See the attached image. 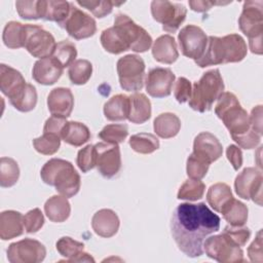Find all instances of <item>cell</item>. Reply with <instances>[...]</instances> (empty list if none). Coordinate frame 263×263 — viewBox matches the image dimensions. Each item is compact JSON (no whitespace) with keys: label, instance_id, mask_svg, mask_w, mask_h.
<instances>
[{"label":"cell","instance_id":"obj_29","mask_svg":"<svg viewBox=\"0 0 263 263\" xmlns=\"http://www.w3.org/2000/svg\"><path fill=\"white\" fill-rule=\"evenodd\" d=\"M155 134L162 139H171L178 135L181 128L180 118L171 112L159 114L153 121Z\"/></svg>","mask_w":263,"mask_h":263},{"label":"cell","instance_id":"obj_51","mask_svg":"<svg viewBox=\"0 0 263 263\" xmlns=\"http://www.w3.org/2000/svg\"><path fill=\"white\" fill-rule=\"evenodd\" d=\"M233 141L236 142L238 144V146L243 149H253V148H256L260 144L261 136L259 134H257L255 130L251 129L246 135L233 139Z\"/></svg>","mask_w":263,"mask_h":263},{"label":"cell","instance_id":"obj_20","mask_svg":"<svg viewBox=\"0 0 263 263\" xmlns=\"http://www.w3.org/2000/svg\"><path fill=\"white\" fill-rule=\"evenodd\" d=\"M47 107L52 116L67 118L74 107V97L70 88H53L47 97Z\"/></svg>","mask_w":263,"mask_h":263},{"label":"cell","instance_id":"obj_35","mask_svg":"<svg viewBox=\"0 0 263 263\" xmlns=\"http://www.w3.org/2000/svg\"><path fill=\"white\" fill-rule=\"evenodd\" d=\"M71 11V3L68 1H46L44 21L55 22L60 27L64 25Z\"/></svg>","mask_w":263,"mask_h":263},{"label":"cell","instance_id":"obj_26","mask_svg":"<svg viewBox=\"0 0 263 263\" xmlns=\"http://www.w3.org/2000/svg\"><path fill=\"white\" fill-rule=\"evenodd\" d=\"M100 40L104 49L113 54H119L129 49L122 31L116 26L105 29L101 34Z\"/></svg>","mask_w":263,"mask_h":263},{"label":"cell","instance_id":"obj_3","mask_svg":"<svg viewBox=\"0 0 263 263\" xmlns=\"http://www.w3.org/2000/svg\"><path fill=\"white\" fill-rule=\"evenodd\" d=\"M42 181L63 196L69 198L76 195L80 189L81 180L74 165L65 159L51 158L45 162L40 172Z\"/></svg>","mask_w":263,"mask_h":263},{"label":"cell","instance_id":"obj_32","mask_svg":"<svg viewBox=\"0 0 263 263\" xmlns=\"http://www.w3.org/2000/svg\"><path fill=\"white\" fill-rule=\"evenodd\" d=\"M231 226H243L248 220V206L241 201L231 198L220 212Z\"/></svg>","mask_w":263,"mask_h":263},{"label":"cell","instance_id":"obj_47","mask_svg":"<svg viewBox=\"0 0 263 263\" xmlns=\"http://www.w3.org/2000/svg\"><path fill=\"white\" fill-rule=\"evenodd\" d=\"M96 148L95 145H86L80 149L77 154L76 163L82 173H87L96 166Z\"/></svg>","mask_w":263,"mask_h":263},{"label":"cell","instance_id":"obj_53","mask_svg":"<svg viewBox=\"0 0 263 263\" xmlns=\"http://www.w3.org/2000/svg\"><path fill=\"white\" fill-rule=\"evenodd\" d=\"M248 255L252 262H262V231L259 230L256 238L248 248Z\"/></svg>","mask_w":263,"mask_h":263},{"label":"cell","instance_id":"obj_27","mask_svg":"<svg viewBox=\"0 0 263 263\" xmlns=\"http://www.w3.org/2000/svg\"><path fill=\"white\" fill-rule=\"evenodd\" d=\"M46 217L54 223L65 222L71 214V205L67 197L63 195H53L44 203Z\"/></svg>","mask_w":263,"mask_h":263},{"label":"cell","instance_id":"obj_21","mask_svg":"<svg viewBox=\"0 0 263 263\" xmlns=\"http://www.w3.org/2000/svg\"><path fill=\"white\" fill-rule=\"evenodd\" d=\"M119 218L117 214L110 209H102L95 213L91 219L93 231L101 237L109 238L114 236L119 229Z\"/></svg>","mask_w":263,"mask_h":263},{"label":"cell","instance_id":"obj_1","mask_svg":"<svg viewBox=\"0 0 263 263\" xmlns=\"http://www.w3.org/2000/svg\"><path fill=\"white\" fill-rule=\"evenodd\" d=\"M220 217L204 202L179 204L171 218V232L179 250L195 258L203 254L206 236L218 231Z\"/></svg>","mask_w":263,"mask_h":263},{"label":"cell","instance_id":"obj_28","mask_svg":"<svg viewBox=\"0 0 263 263\" xmlns=\"http://www.w3.org/2000/svg\"><path fill=\"white\" fill-rule=\"evenodd\" d=\"M129 98L118 93L109 99L104 105V115L108 120L121 121L128 118Z\"/></svg>","mask_w":263,"mask_h":263},{"label":"cell","instance_id":"obj_18","mask_svg":"<svg viewBox=\"0 0 263 263\" xmlns=\"http://www.w3.org/2000/svg\"><path fill=\"white\" fill-rule=\"evenodd\" d=\"M192 153L201 160L211 164L222 156L223 147L220 141L213 134L202 132L194 139Z\"/></svg>","mask_w":263,"mask_h":263},{"label":"cell","instance_id":"obj_46","mask_svg":"<svg viewBox=\"0 0 263 263\" xmlns=\"http://www.w3.org/2000/svg\"><path fill=\"white\" fill-rule=\"evenodd\" d=\"M209 167H210L209 163L201 160L200 158L195 156L193 153H191L187 158L186 172H187V176L192 180H201L202 178H204L209 171Z\"/></svg>","mask_w":263,"mask_h":263},{"label":"cell","instance_id":"obj_55","mask_svg":"<svg viewBox=\"0 0 263 263\" xmlns=\"http://www.w3.org/2000/svg\"><path fill=\"white\" fill-rule=\"evenodd\" d=\"M250 117V123L253 130L262 136V106L258 105L252 109Z\"/></svg>","mask_w":263,"mask_h":263},{"label":"cell","instance_id":"obj_11","mask_svg":"<svg viewBox=\"0 0 263 263\" xmlns=\"http://www.w3.org/2000/svg\"><path fill=\"white\" fill-rule=\"evenodd\" d=\"M262 172L257 167H246L235 178L234 188L238 197L252 199L258 205L262 204Z\"/></svg>","mask_w":263,"mask_h":263},{"label":"cell","instance_id":"obj_38","mask_svg":"<svg viewBox=\"0 0 263 263\" xmlns=\"http://www.w3.org/2000/svg\"><path fill=\"white\" fill-rule=\"evenodd\" d=\"M46 1H16L15 7L18 15L24 20H39L44 17Z\"/></svg>","mask_w":263,"mask_h":263},{"label":"cell","instance_id":"obj_31","mask_svg":"<svg viewBox=\"0 0 263 263\" xmlns=\"http://www.w3.org/2000/svg\"><path fill=\"white\" fill-rule=\"evenodd\" d=\"M9 103L21 112L32 111L37 104V91L35 86L31 83H26L9 99Z\"/></svg>","mask_w":263,"mask_h":263},{"label":"cell","instance_id":"obj_15","mask_svg":"<svg viewBox=\"0 0 263 263\" xmlns=\"http://www.w3.org/2000/svg\"><path fill=\"white\" fill-rule=\"evenodd\" d=\"M96 148V166L99 173L106 179L116 176L121 168L120 148L117 144L97 143Z\"/></svg>","mask_w":263,"mask_h":263},{"label":"cell","instance_id":"obj_12","mask_svg":"<svg viewBox=\"0 0 263 263\" xmlns=\"http://www.w3.org/2000/svg\"><path fill=\"white\" fill-rule=\"evenodd\" d=\"M45 256L44 245L33 238L12 242L7 249V259L10 263H39Z\"/></svg>","mask_w":263,"mask_h":263},{"label":"cell","instance_id":"obj_13","mask_svg":"<svg viewBox=\"0 0 263 263\" xmlns=\"http://www.w3.org/2000/svg\"><path fill=\"white\" fill-rule=\"evenodd\" d=\"M178 41L182 54L195 62L202 57L205 50L208 36L200 27L187 25L179 32Z\"/></svg>","mask_w":263,"mask_h":263},{"label":"cell","instance_id":"obj_9","mask_svg":"<svg viewBox=\"0 0 263 263\" xmlns=\"http://www.w3.org/2000/svg\"><path fill=\"white\" fill-rule=\"evenodd\" d=\"M25 43L24 47L34 58L45 59L52 57L57 42L54 37L42 26L25 24Z\"/></svg>","mask_w":263,"mask_h":263},{"label":"cell","instance_id":"obj_5","mask_svg":"<svg viewBox=\"0 0 263 263\" xmlns=\"http://www.w3.org/2000/svg\"><path fill=\"white\" fill-rule=\"evenodd\" d=\"M224 88L220 71L218 69L206 71L192 86L191 97L188 101L189 107L200 113L211 110L214 103L224 92Z\"/></svg>","mask_w":263,"mask_h":263},{"label":"cell","instance_id":"obj_6","mask_svg":"<svg viewBox=\"0 0 263 263\" xmlns=\"http://www.w3.org/2000/svg\"><path fill=\"white\" fill-rule=\"evenodd\" d=\"M240 31L249 38V46L253 53L262 54L263 2L246 1L238 18Z\"/></svg>","mask_w":263,"mask_h":263},{"label":"cell","instance_id":"obj_44","mask_svg":"<svg viewBox=\"0 0 263 263\" xmlns=\"http://www.w3.org/2000/svg\"><path fill=\"white\" fill-rule=\"evenodd\" d=\"M128 135V128L126 124L112 123L103 127L99 133V138L106 143L110 144H120L122 143Z\"/></svg>","mask_w":263,"mask_h":263},{"label":"cell","instance_id":"obj_48","mask_svg":"<svg viewBox=\"0 0 263 263\" xmlns=\"http://www.w3.org/2000/svg\"><path fill=\"white\" fill-rule=\"evenodd\" d=\"M44 224V216L40 209L35 208L24 216V226L28 233H35L42 228Z\"/></svg>","mask_w":263,"mask_h":263},{"label":"cell","instance_id":"obj_30","mask_svg":"<svg viewBox=\"0 0 263 263\" xmlns=\"http://www.w3.org/2000/svg\"><path fill=\"white\" fill-rule=\"evenodd\" d=\"M61 139L74 147H80L90 139L88 127L78 121H67L62 133Z\"/></svg>","mask_w":263,"mask_h":263},{"label":"cell","instance_id":"obj_56","mask_svg":"<svg viewBox=\"0 0 263 263\" xmlns=\"http://www.w3.org/2000/svg\"><path fill=\"white\" fill-rule=\"evenodd\" d=\"M190 8L193 11H197V12H205L208 11L213 5H218V4H223L221 2H213V1H204V0H197V1H189L188 2Z\"/></svg>","mask_w":263,"mask_h":263},{"label":"cell","instance_id":"obj_39","mask_svg":"<svg viewBox=\"0 0 263 263\" xmlns=\"http://www.w3.org/2000/svg\"><path fill=\"white\" fill-rule=\"evenodd\" d=\"M92 65L87 60H76L68 70L70 81L76 85L85 84L91 77Z\"/></svg>","mask_w":263,"mask_h":263},{"label":"cell","instance_id":"obj_52","mask_svg":"<svg viewBox=\"0 0 263 263\" xmlns=\"http://www.w3.org/2000/svg\"><path fill=\"white\" fill-rule=\"evenodd\" d=\"M67 123L66 118L59 117V116H50L48 119H46L44 126H43V133H50L58 135L61 137V133Z\"/></svg>","mask_w":263,"mask_h":263},{"label":"cell","instance_id":"obj_22","mask_svg":"<svg viewBox=\"0 0 263 263\" xmlns=\"http://www.w3.org/2000/svg\"><path fill=\"white\" fill-rule=\"evenodd\" d=\"M152 55L155 61L171 65L179 58L177 43L172 35L165 34L159 36L152 45Z\"/></svg>","mask_w":263,"mask_h":263},{"label":"cell","instance_id":"obj_37","mask_svg":"<svg viewBox=\"0 0 263 263\" xmlns=\"http://www.w3.org/2000/svg\"><path fill=\"white\" fill-rule=\"evenodd\" d=\"M20 178V167L17 162L10 157L0 159V185L3 188L13 186Z\"/></svg>","mask_w":263,"mask_h":263},{"label":"cell","instance_id":"obj_24","mask_svg":"<svg viewBox=\"0 0 263 263\" xmlns=\"http://www.w3.org/2000/svg\"><path fill=\"white\" fill-rule=\"evenodd\" d=\"M26 83L20 71L5 64L0 65V89L8 99L15 95Z\"/></svg>","mask_w":263,"mask_h":263},{"label":"cell","instance_id":"obj_45","mask_svg":"<svg viewBox=\"0 0 263 263\" xmlns=\"http://www.w3.org/2000/svg\"><path fill=\"white\" fill-rule=\"evenodd\" d=\"M76 3L89 10L96 17H104L112 12L114 6H119L124 2L115 1H76Z\"/></svg>","mask_w":263,"mask_h":263},{"label":"cell","instance_id":"obj_49","mask_svg":"<svg viewBox=\"0 0 263 263\" xmlns=\"http://www.w3.org/2000/svg\"><path fill=\"white\" fill-rule=\"evenodd\" d=\"M223 232L226 233L239 247H243L251 236V230L248 227L242 226H226Z\"/></svg>","mask_w":263,"mask_h":263},{"label":"cell","instance_id":"obj_7","mask_svg":"<svg viewBox=\"0 0 263 263\" xmlns=\"http://www.w3.org/2000/svg\"><path fill=\"white\" fill-rule=\"evenodd\" d=\"M203 252L209 258L220 263L245 262L241 247L224 232L208 237L203 241Z\"/></svg>","mask_w":263,"mask_h":263},{"label":"cell","instance_id":"obj_4","mask_svg":"<svg viewBox=\"0 0 263 263\" xmlns=\"http://www.w3.org/2000/svg\"><path fill=\"white\" fill-rule=\"evenodd\" d=\"M215 113L229 130L232 140L246 135L252 129L248 112L232 92L224 91L219 97L215 106Z\"/></svg>","mask_w":263,"mask_h":263},{"label":"cell","instance_id":"obj_36","mask_svg":"<svg viewBox=\"0 0 263 263\" xmlns=\"http://www.w3.org/2000/svg\"><path fill=\"white\" fill-rule=\"evenodd\" d=\"M130 148L141 154H150L159 148V140L156 136L149 133H140L129 138Z\"/></svg>","mask_w":263,"mask_h":263},{"label":"cell","instance_id":"obj_40","mask_svg":"<svg viewBox=\"0 0 263 263\" xmlns=\"http://www.w3.org/2000/svg\"><path fill=\"white\" fill-rule=\"evenodd\" d=\"M57 251L60 253L61 256L66 258L68 262H75L76 258L83 253L84 251V243L73 239L69 236L61 237L55 243Z\"/></svg>","mask_w":263,"mask_h":263},{"label":"cell","instance_id":"obj_42","mask_svg":"<svg viewBox=\"0 0 263 263\" xmlns=\"http://www.w3.org/2000/svg\"><path fill=\"white\" fill-rule=\"evenodd\" d=\"M77 57V49L73 42L69 40H62L57 43L52 58H54L63 68L70 67Z\"/></svg>","mask_w":263,"mask_h":263},{"label":"cell","instance_id":"obj_25","mask_svg":"<svg viewBox=\"0 0 263 263\" xmlns=\"http://www.w3.org/2000/svg\"><path fill=\"white\" fill-rule=\"evenodd\" d=\"M128 120L132 123L142 124L151 117V102L141 92H135L129 97Z\"/></svg>","mask_w":263,"mask_h":263},{"label":"cell","instance_id":"obj_14","mask_svg":"<svg viewBox=\"0 0 263 263\" xmlns=\"http://www.w3.org/2000/svg\"><path fill=\"white\" fill-rule=\"evenodd\" d=\"M114 25L119 27L129 44V48L135 52H145L152 45V37L149 33L137 25L128 15L118 13L115 16Z\"/></svg>","mask_w":263,"mask_h":263},{"label":"cell","instance_id":"obj_17","mask_svg":"<svg viewBox=\"0 0 263 263\" xmlns=\"http://www.w3.org/2000/svg\"><path fill=\"white\" fill-rule=\"evenodd\" d=\"M176 76L168 68L151 69L145 80L146 91L153 98H164L172 93Z\"/></svg>","mask_w":263,"mask_h":263},{"label":"cell","instance_id":"obj_41","mask_svg":"<svg viewBox=\"0 0 263 263\" xmlns=\"http://www.w3.org/2000/svg\"><path fill=\"white\" fill-rule=\"evenodd\" d=\"M205 190V185L200 180H186L180 187L177 197L179 199L195 201L203 196Z\"/></svg>","mask_w":263,"mask_h":263},{"label":"cell","instance_id":"obj_8","mask_svg":"<svg viewBox=\"0 0 263 263\" xmlns=\"http://www.w3.org/2000/svg\"><path fill=\"white\" fill-rule=\"evenodd\" d=\"M117 74L120 86L126 91H138L144 86L145 62L137 54H126L117 61Z\"/></svg>","mask_w":263,"mask_h":263},{"label":"cell","instance_id":"obj_23","mask_svg":"<svg viewBox=\"0 0 263 263\" xmlns=\"http://www.w3.org/2000/svg\"><path fill=\"white\" fill-rule=\"evenodd\" d=\"M24 216L16 211H3L0 214V238L8 240L23 234Z\"/></svg>","mask_w":263,"mask_h":263},{"label":"cell","instance_id":"obj_34","mask_svg":"<svg viewBox=\"0 0 263 263\" xmlns=\"http://www.w3.org/2000/svg\"><path fill=\"white\" fill-rule=\"evenodd\" d=\"M25 34L26 30L24 24L15 21L8 22L5 25L2 33L3 43L5 44V46L11 49L24 47Z\"/></svg>","mask_w":263,"mask_h":263},{"label":"cell","instance_id":"obj_54","mask_svg":"<svg viewBox=\"0 0 263 263\" xmlns=\"http://www.w3.org/2000/svg\"><path fill=\"white\" fill-rule=\"evenodd\" d=\"M226 156L227 159L232 164L233 168L235 171H238L240 166L242 165V152L241 149L238 146L235 145H229L226 149Z\"/></svg>","mask_w":263,"mask_h":263},{"label":"cell","instance_id":"obj_33","mask_svg":"<svg viewBox=\"0 0 263 263\" xmlns=\"http://www.w3.org/2000/svg\"><path fill=\"white\" fill-rule=\"evenodd\" d=\"M233 198L231 188L225 183H216L212 185L206 193V200L211 208L220 213L225 204Z\"/></svg>","mask_w":263,"mask_h":263},{"label":"cell","instance_id":"obj_43","mask_svg":"<svg viewBox=\"0 0 263 263\" xmlns=\"http://www.w3.org/2000/svg\"><path fill=\"white\" fill-rule=\"evenodd\" d=\"M61 137L50 133H43L39 138L33 140L35 150L43 155H52L60 149Z\"/></svg>","mask_w":263,"mask_h":263},{"label":"cell","instance_id":"obj_50","mask_svg":"<svg viewBox=\"0 0 263 263\" xmlns=\"http://www.w3.org/2000/svg\"><path fill=\"white\" fill-rule=\"evenodd\" d=\"M192 92L191 82L185 77H179L175 83L174 96L179 103L188 102Z\"/></svg>","mask_w":263,"mask_h":263},{"label":"cell","instance_id":"obj_16","mask_svg":"<svg viewBox=\"0 0 263 263\" xmlns=\"http://www.w3.org/2000/svg\"><path fill=\"white\" fill-rule=\"evenodd\" d=\"M67 33L76 40L89 38L97 32V23L93 17L71 3V11L62 26Z\"/></svg>","mask_w":263,"mask_h":263},{"label":"cell","instance_id":"obj_19","mask_svg":"<svg viewBox=\"0 0 263 263\" xmlns=\"http://www.w3.org/2000/svg\"><path fill=\"white\" fill-rule=\"evenodd\" d=\"M64 68L52 57L40 59L35 62L32 76L36 82L42 85H52L62 76Z\"/></svg>","mask_w":263,"mask_h":263},{"label":"cell","instance_id":"obj_2","mask_svg":"<svg viewBox=\"0 0 263 263\" xmlns=\"http://www.w3.org/2000/svg\"><path fill=\"white\" fill-rule=\"evenodd\" d=\"M248 52L243 38L238 34H229L223 37L209 36L208 44L202 57L195 64L204 68L213 65L238 63L242 61Z\"/></svg>","mask_w":263,"mask_h":263},{"label":"cell","instance_id":"obj_10","mask_svg":"<svg viewBox=\"0 0 263 263\" xmlns=\"http://www.w3.org/2000/svg\"><path fill=\"white\" fill-rule=\"evenodd\" d=\"M151 14L153 18L162 24V30L175 33L186 18L187 9L181 3L170 1H152Z\"/></svg>","mask_w":263,"mask_h":263}]
</instances>
